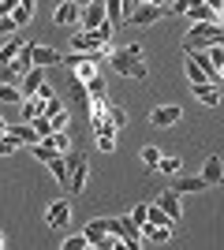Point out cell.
Instances as JSON below:
<instances>
[{
  "mask_svg": "<svg viewBox=\"0 0 224 250\" xmlns=\"http://www.w3.org/2000/svg\"><path fill=\"white\" fill-rule=\"evenodd\" d=\"M180 116H183L180 104H161V108L149 112V124L153 127H172V124H180Z\"/></svg>",
  "mask_w": 224,
  "mask_h": 250,
  "instance_id": "9c48e42d",
  "label": "cell"
},
{
  "mask_svg": "<svg viewBox=\"0 0 224 250\" xmlns=\"http://www.w3.org/2000/svg\"><path fill=\"white\" fill-rule=\"evenodd\" d=\"M209 45H224V26H217V22H191V30L183 38V52L209 49Z\"/></svg>",
  "mask_w": 224,
  "mask_h": 250,
  "instance_id": "6da1fadb",
  "label": "cell"
},
{
  "mask_svg": "<svg viewBox=\"0 0 224 250\" xmlns=\"http://www.w3.org/2000/svg\"><path fill=\"white\" fill-rule=\"evenodd\" d=\"M157 206L161 209H164V213H168V217L172 220H180V213H183V209H180V194H176V190H161V194H157Z\"/></svg>",
  "mask_w": 224,
  "mask_h": 250,
  "instance_id": "e0dca14e",
  "label": "cell"
},
{
  "mask_svg": "<svg viewBox=\"0 0 224 250\" xmlns=\"http://www.w3.org/2000/svg\"><path fill=\"white\" fill-rule=\"evenodd\" d=\"M15 149H19V142H15V138H11V135H0V157L15 153Z\"/></svg>",
  "mask_w": 224,
  "mask_h": 250,
  "instance_id": "836d02e7",
  "label": "cell"
},
{
  "mask_svg": "<svg viewBox=\"0 0 224 250\" xmlns=\"http://www.w3.org/2000/svg\"><path fill=\"white\" fill-rule=\"evenodd\" d=\"M8 67H11V75H19V79H22V75H26V71L34 67V60H30V42H26V45L19 49V56H15V60H11Z\"/></svg>",
  "mask_w": 224,
  "mask_h": 250,
  "instance_id": "44dd1931",
  "label": "cell"
},
{
  "mask_svg": "<svg viewBox=\"0 0 224 250\" xmlns=\"http://www.w3.org/2000/svg\"><path fill=\"white\" fill-rule=\"evenodd\" d=\"M22 45H26L22 38H11L8 45H0V67H8V63L15 60V56H19V49H22Z\"/></svg>",
  "mask_w": 224,
  "mask_h": 250,
  "instance_id": "cb8c5ba5",
  "label": "cell"
},
{
  "mask_svg": "<svg viewBox=\"0 0 224 250\" xmlns=\"http://www.w3.org/2000/svg\"><path fill=\"white\" fill-rule=\"evenodd\" d=\"M0 135H8V124H4V116H0Z\"/></svg>",
  "mask_w": 224,
  "mask_h": 250,
  "instance_id": "7bdbcfd3",
  "label": "cell"
},
{
  "mask_svg": "<svg viewBox=\"0 0 224 250\" xmlns=\"http://www.w3.org/2000/svg\"><path fill=\"white\" fill-rule=\"evenodd\" d=\"M194 97L202 104H209V108H217V104H221V86L217 83H198L194 86Z\"/></svg>",
  "mask_w": 224,
  "mask_h": 250,
  "instance_id": "2e32d148",
  "label": "cell"
},
{
  "mask_svg": "<svg viewBox=\"0 0 224 250\" xmlns=\"http://www.w3.org/2000/svg\"><path fill=\"white\" fill-rule=\"evenodd\" d=\"M146 213H149V206H146V202H139V206L131 209V220H135V224L142 228V224H146Z\"/></svg>",
  "mask_w": 224,
  "mask_h": 250,
  "instance_id": "e575fe53",
  "label": "cell"
},
{
  "mask_svg": "<svg viewBox=\"0 0 224 250\" xmlns=\"http://www.w3.org/2000/svg\"><path fill=\"white\" fill-rule=\"evenodd\" d=\"M202 4H209L213 11H224V0H202Z\"/></svg>",
  "mask_w": 224,
  "mask_h": 250,
  "instance_id": "60d3db41",
  "label": "cell"
},
{
  "mask_svg": "<svg viewBox=\"0 0 224 250\" xmlns=\"http://www.w3.org/2000/svg\"><path fill=\"white\" fill-rule=\"evenodd\" d=\"M71 97H75V101H79V104H86V101H90V94H86V86L79 83V79H75V83H71Z\"/></svg>",
  "mask_w": 224,
  "mask_h": 250,
  "instance_id": "d590c367",
  "label": "cell"
},
{
  "mask_svg": "<svg viewBox=\"0 0 224 250\" xmlns=\"http://www.w3.org/2000/svg\"><path fill=\"white\" fill-rule=\"evenodd\" d=\"M15 75H11V67H0V83H11Z\"/></svg>",
  "mask_w": 224,
  "mask_h": 250,
  "instance_id": "ab89813d",
  "label": "cell"
},
{
  "mask_svg": "<svg viewBox=\"0 0 224 250\" xmlns=\"http://www.w3.org/2000/svg\"><path fill=\"white\" fill-rule=\"evenodd\" d=\"M38 97H41V101H49V97H53V86L41 83V86H38Z\"/></svg>",
  "mask_w": 224,
  "mask_h": 250,
  "instance_id": "f35d334b",
  "label": "cell"
},
{
  "mask_svg": "<svg viewBox=\"0 0 224 250\" xmlns=\"http://www.w3.org/2000/svg\"><path fill=\"white\" fill-rule=\"evenodd\" d=\"M183 15H187L191 22H217V11L209 8V4H202V0H194V4L183 11Z\"/></svg>",
  "mask_w": 224,
  "mask_h": 250,
  "instance_id": "ac0fdd59",
  "label": "cell"
},
{
  "mask_svg": "<svg viewBox=\"0 0 224 250\" xmlns=\"http://www.w3.org/2000/svg\"><path fill=\"white\" fill-rule=\"evenodd\" d=\"M164 15H168V11L157 8V4H139V8L131 11L123 22H127V26H153V22H161Z\"/></svg>",
  "mask_w": 224,
  "mask_h": 250,
  "instance_id": "5b68a950",
  "label": "cell"
},
{
  "mask_svg": "<svg viewBox=\"0 0 224 250\" xmlns=\"http://www.w3.org/2000/svg\"><path fill=\"white\" fill-rule=\"evenodd\" d=\"M75 4H79V8H86V4H90V0H75Z\"/></svg>",
  "mask_w": 224,
  "mask_h": 250,
  "instance_id": "ee69618b",
  "label": "cell"
},
{
  "mask_svg": "<svg viewBox=\"0 0 224 250\" xmlns=\"http://www.w3.org/2000/svg\"><path fill=\"white\" fill-rule=\"evenodd\" d=\"M30 124H34V135H38V138H49V135H53V120H49V116H34V120H30Z\"/></svg>",
  "mask_w": 224,
  "mask_h": 250,
  "instance_id": "f1b7e54d",
  "label": "cell"
},
{
  "mask_svg": "<svg viewBox=\"0 0 224 250\" xmlns=\"http://www.w3.org/2000/svg\"><path fill=\"white\" fill-rule=\"evenodd\" d=\"M146 220L149 224H176V220L168 217V213H164V209L157 206V202H153V206H149V213H146Z\"/></svg>",
  "mask_w": 224,
  "mask_h": 250,
  "instance_id": "f546056e",
  "label": "cell"
},
{
  "mask_svg": "<svg viewBox=\"0 0 224 250\" xmlns=\"http://www.w3.org/2000/svg\"><path fill=\"white\" fill-rule=\"evenodd\" d=\"M30 60L38 67H56V63H64V56L53 49V45H30Z\"/></svg>",
  "mask_w": 224,
  "mask_h": 250,
  "instance_id": "30bf717a",
  "label": "cell"
},
{
  "mask_svg": "<svg viewBox=\"0 0 224 250\" xmlns=\"http://www.w3.org/2000/svg\"><path fill=\"white\" fill-rule=\"evenodd\" d=\"M116 131L120 127L112 124V120H94V135H97V149H101V153H112V149H116Z\"/></svg>",
  "mask_w": 224,
  "mask_h": 250,
  "instance_id": "52a82bcc",
  "label": "cell"
},
{
  "mask_svg": "<svg viewBox=\"0 0 224 250\" xmlns=\"http://www.w3.org/2000/svg\"><path fill=\"white\" fill-rule=\"evenodd\" d=\"M45 165H49V172H53V179H56V183H60V187H67V161H64V157L56 153V157H49Z\"/></svg>",
  "mask_w": 224,
  "mask_h": 250,
  "instance_id": "603a6c76",
  "label": "cell"
},
{
  "mask_svg": "<svg viewBox=\"0 0 224 250\" xmlns=\"http://www.w3.org/2000/svg\"><path fill=\"white\" fill-rule=\"evenodd\" d=\"M202 179L209 183V187H217V183H224V165H221V157H209L202 168Z\"/></svg>",
  "mask_w": 224,
  "mask_h": 250,
  "instance_id": "d6986e66",
  "label": "cell"
},
{
  "mask_svg": "<svg viewBox=\"0 0 224 250\" xmlns=\"http://www.w3.org/2000/svg\"><path fill=\"white\" fill-rule=\"evenodd\" d=\"M41 83H45V67H38V63H34L30 71L22 75V86H19V90H22V101L38 94V86H41Z\"/></svg>",
  "mask_w": 224,
  "mask_h": 250,
  "instance_id": "5bb4252c",
  "label": "cell"
},
{
  "mask_svg": "<svg viewBox=\"0 0 224 250\" xmlns=\"http://www.w3.org/2000/svg\"><path fill=\"white\" fill-rule=\"evenodd\" d=\"M183 71H187V83H191V86H198V83H213V79L202 71V63L194 60L191 52H187V63H183Z\"/></svg>",
  "mask_w": 224,
  "mask_h": 250,
  "instance_id": "ffe728a7",
  "label": "cell"
},
{
  "mask_svg": "<svg viewBox=\"0 0 224 250\" xmlns=\"http://www.w3.org/2000/svg\"><path fill=\"white\" fill-rule=\"evenodd\" d=\"M209 187V183H205L202 176H176V183H172V190H176V194H202V190Z\"/></svg>",
  "mask_w": 224,
  "mask_h": 250,
  "instance_id": "7c38bea8",
  "label": "cell"
},
{
  "mask_svg": "<svg viewBox=\"0 0 224 250\" xmlns=\"http://www.w3.org/2000/svg\"><path fill=\"white\" fill-rule=\"evenodd\" d=\"M49 120H53V131H67V112H56Z\"/></svg>",
  "mask_w": 224,
  "mask_h": 250,
  "instance_id": "8d00e7d4",
  "label": "cell"
},
{
  "mask_svg": "<svg viewBox=\"0 0 224 250\" xmlns=\"http://www.w3.org/2000/svg\"><path fill=\"white\" fill-rule=\"evenodd\" d=\"M0 247H8V239H4V235H0Z\"/></svg>",
  "mask_w": 224,
  "mask_h": 250,
  "instance_id": "f6af8a7d",
  "label": "cell"
},
{
  "mask_svg": "<svg viewBox=\"0 0 224 250\" xmlns=\"http://www.w3.org/2000/svg\"><path fill=\"white\" fill-rule=\"evenodd\" d=\"M82 86H86V94H90V97H108V86H105V79H101V71H97L90 83H82Z\"/></svg>",
  "mask_w": 224,
  "mask_h": 250,
  "instance_id": "83f0119b",
  "label": "cell"
},
{
  "mask_svg": "<svg viewBox=\"0 0 224 250\" xmlns=\"http://www.w3.org/2000/svg\"><path fill=\"white\" fill-rule=\"evenodd\" d=\"M67 220H71V202L60 198V202H53V206H49V213H45V228L60 231V228H67Z\"/></svg>",
  "mask_w": 224,
  "mask_h": 250,
  "instance_id": "ba28073f",
  "label": "cell"
},
{
  "mask_svg": "<svg viewBox=\"0 0 224 250\" xmlns=\"http://www.w3.org/2000/svg\"><path fill=\"white\" fill-rule=\"evenodd\" d=\"M45 142H49V146H53L60 157H67V153H71V138H67V131H53V135L45 138Z\"/></svg>",
  "mask_w": 224,
  "mask_h": 250,
  "instance_id": "d4e9b609",
  "label": "cell"
},
{
  "mask_svg": "<svg viewBox=\"0 0 224 250\" xmlns=\"http://www.w3.org/2000/svg\"><path fill=\"white\" fill-rule=\"evenodd\" d=\"M79 4L75 0H67V4H56V11H53V22L56 26H79Z\"/></svg>",
  "mask_w": 224,
  "mask_h": 250,
  "instance_id": "8fae6325",
  "label": "cell"
},
{
  "mask_svg": "<svg viewBox=\"0 0 224 250\" xmlns=\"http://www.w3.org/2000/svg\"><path fill=\"white\" fill-rule=\"evenodd\" d=\"M108 15H105V0H90L82 11H79V26L82 30H97V26H105Z\"/></svg>",
  "mask_w": 224,
  "mask_h": 250,
  "instance_id": "8992f818",
  "label": "cell"
},
{
  "mask_svg": "<svg viewBox=\"0 0 224 250\" xmlns=\"http://www.w3.org/2000/svg\"><path fill=\"white\" fill-rule=\"evenodd\" d=\"M139 231H142V243H168L172 239V224H149L146 220Z\"/></svg>",
  "mask_w": 224,
  "mask_h": 250,
  "instance_id": "4fadbf2b",
  "label": "cell"
},
{
  "mask_svg": "<svg viewBox=\"0 0 224 250\" xmlns=\"http://www.w3.org/2000/svg\"><path fill=\"white\" fill-rule=\"evenodd\" d=\"M217 83H224V63H221V67H217Z\"/></svg>",
  "mask_w": 224,
  "mask_h": 250,
  "instance_id": "b9f144b4",
  "label": "cell"
},
{
  "mask_svg": "<svg viewBox=\"0 0 224 250\" xmlns=\"http://www.w3.org/2000/svg\"><path fill=\"white\" fill-rule=\"evenodd\" d=\"M157 161H161V149L157 146H146V149H142V165H146V168H157Z\"/></svg>",
  "mask_w": 224,
  "mask_h": 250,
  "instance_id": "1f68e13d",
  "label": "cell"
},
{
  "mask_svg": "<svg viewBox=\"0 0 224 250\" xmlns=\"http://www.w3.org/2000/svg\"><path fill=\"white\" fill-rule=\"evenodd\" d=\"M15 30V22H11V15H0V34H11Z\"/></svg>",
  "mask_w": 224,
  "mask_h": 250,
  "instance_id": "74e56055",
  "label": "cell"
},
{
  "mask_svg": "<svg viewBox=\"0 0 224 250\" xmlns=\"http://www.w3.org/2000/svg\"><path fill=\"white\" fill-rule=\"evenodd\" d=\"M67 161V190L71 194H82L86 190V176H90V161H86V153H67L64 157Z\"/></svg>",
  "mask_w": 224,
  "mask_h": 250,
  "instance_id": "277c9868",
  "label": "cell"
},
{
  "mask_svg": "<svg viewBox=\"0 0 224 250\" xmlns=\"http://www.w3.org/2000/svg\"><path fill=\"white\" fill-rule=\"evenodd\" d=\"M0 101L4 104H22V90L11 83H0Z\"/></svg>",
  "mask_w": 224,
  "mask_h": 250,
  "instance_id": "4316f807",
  "label": "cell"
},
{
  "mask_svg": "<svg viewBox=\"0 0 224 250\" xmlns=\"http://www.w3.org/2000/svg\"><path fill=\"white\" fill-rule=\"evenodd\" d=\"M86 247H90L86 235H67V239H64V250H86Z\"/></svg>",
  "mask_w": 224,
  "mask_h": 250,
  "instance_id": "d6a6232c",
  "label": "cell"
},
{
  "mask_svg": "<svg viewBox=\"0 0 224 250\" xmlns=\"http://www.w3.org/2000/svg\"><path fill=\"white\" fill-rule=\"evenodd\" d=\"M8 135L15 138L19 146H34V142H38V135H34V124H26V120H22V124H8Z\"/></svg>",
  "mask_w": 224,
  "mask_h": 250,
  "instance_id": "9a60e30c",
  "label": "cell"
},
{
  "mask_svg": "<svg viewBox=\"0 0 224 250\" xmlns=\"http://www.w3.org/2000/svg\"><path fill=\"white\" fill-rule=\"evenodd\" d=\"M157 172H164V176H180V172H183V161H180V157H164V153H161Z\"/></svg>",
  "mask_w": 224,
  "mask_h": 250,
  "instance_id": "484cf974",
  "label": "cell"
},
{
  "mask_svg": "<svg viewBox=\"0 0 224 250\" xmlns=\"http://www.w3.org/2000/svg\"><path fill=\"white\" fill-rule=\"evenodd\" d=\"M108 63H112V67H116V75H123V79H139V83H146V79H149L146 60L127 56L123 49H108Z\"/></svg>",
  "mask_w": 224,
  "mask_h": 250,
  "instance_id": "3957f363",
  "label": "cell"
},
{
  "mask_svg": "<svg viewBox=\"0 0 224 250\" xmlns=\"http://www.w3.org/2000/svg\"><path fill=\"white\" fill-rule=\"evenodd\" d=\"M105 15H108V26H120V22L127 19V8H123V0H105Z\"/></svg>",
  "mask_w": 224,
  "mask_h": 250,
  "instance_id": "7402d4cb",
  "label": "cell"
},
{
  "mask_svg": "<svg viewBox=\"0 0 224 250\" xmlns=\"http://www.w3.org/2000/svg\"><path fill=\"white\" fill-rule=\"evenodd\" d=\"M112 34H116V26H97V30H75L71 34V49L75 52H94V49H108L112 45Z\"/></svg>",
  "mask_w": 224,
  "mask_h": 250,
  "instance_id": "7a4b0ae2",
  "label": "cell"
},
{
  "mask_svg": "<svg viewBox=\"0 0 224 250\" xmlns=\"http://www.w3.org/2000/svg\"><path fill=\"white\" fill-rule=\"evenodd\" d=\"M108 120H112V124H116L120 131H123V127H127V112H123V108H120V104H108Z\"/></svg>",
  "mask_w": 224,
  "mask_h": 250,
  "instance_id": "4dcf8cb0",
  "label": "cell"
}]
</instances>
